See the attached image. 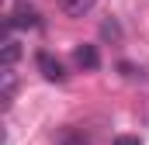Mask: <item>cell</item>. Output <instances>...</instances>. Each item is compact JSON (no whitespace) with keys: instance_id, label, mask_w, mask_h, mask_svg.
I'll return each mask as SVG.
<instances>
[{"instance_id":"2","label":"cell","mask_w":149,"mask_h":145,"mask_svg":"<svg viewBox=\"0 0 149 145\" xmlns=\"http://www.w3.org/2000/svg\"><path fill=\"white\" fill-rule=\"evenodd\" d=\"M35 62H38V69H42V76H45L49 83H63V79H66L63 62H59V59H52L49 52H38V55H35Z\"/></svg>"},{"instance_id":"3","label":"cell","mask_w":149,"mask_h":145,"mask_svg":"<svg viewBox=\"0 0 149 145\" xmlns=\"http://www.w3.org/2000/svg\"><path fill=\"white\" fill-rule=\"evenodd\" d=\"M73 59H76V66L87 69V72H94L97 66H101V52H97V45H80V48L73 52Z\"/></svg>"},{"instance_id":"4","label":"cell","mask_w":149,"mask_h":145,"mask_svg":"<svg viewBox=\"0 0 149 145\" xmlns=\"http://www.w3.org/2000/svg\"><path fill=\"white\" fill-rule=\"evenodd\" d=\"M94 7H97V0H59V10L66 17H87Z\"/></svg>"},{"instance_id":"1","label":"cell","mask_w":149,"mask_h":145,"mask_svg":"<svg viewBox=\"0 0 149 145\" xmlns=\"http://www.w3.org/2000/svg\"><path fill=\"white\" fill-rule=\"evenodd\" d=\"M38 24H42L38 21V10L28 7V3H17L10 10V17H7V28H38Z\"/></svg>"},{"instance_id":"5","label":"cell","mask_w":149,"mask_h":145,"mask_svg":"<svg viewBox=\"0 0 149 145\" xmlns=\"http://www.w3.org/2000/svg\"><path fill=\"white\" fill-rule=\"evenodd\" d=\"M56 145H90V138H87L80 128H63L59 138H56Z\"/></svg>"},{"instance_id":"9","label":"cell","mask_w":149,"mask_h":145,"mask_svg":"<svg viewBox=\"0 0 149 145\" xmlns=\"http://www.w3.org/2000/svg\"><path fill=\"white\" fill-rule=\"evenodd\" d=\"M114 145H142V142H139L135 135H118V138H114Z\"/></svg>"},{"instance_id":"7","label":"cell","mask_w":149,"mask_h":145,"mask_svg":"<svg viewBox=\"0 0 149 145\" xmlns=\"http://www.w3.org/2000/svg\"><path fill=\"white\" fill-rule=\"evenodd\" d=\"M17 55H21L17 41H14V38H7V41H3V69H10V66L17 62Z\"/></svg>"},{"instance_id":"6","label":"cell","mask_w":149,"mask_h":145,"mask_svg":"<svg viewBox=\"0 0 149 145\" xmlns=\"http://www.w3.org/2000/svg\"><path fill=\"white\" fill-rule=\"evenodd\" d=\"M3 107H10V100H14V90H17V79H14V69H3Z\"/></svg>"},{"instance_id":"8","label":"cell","mask_w":149,"mask_h":145,"mask_svg":"<svg viewBox=\"0 0 149 145\" xmlns=\"http://www.w3.org/2000/svg\"><path fill=\"white\" fill-rule=\"evenodd\" d=\"M101 35H104V38H118V35H121V28H118L114 21H104V24H101Z\"/></svg>"}]
</instances>
